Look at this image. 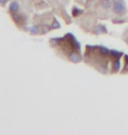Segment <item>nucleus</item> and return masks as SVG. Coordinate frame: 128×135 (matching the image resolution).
I'll return each instance as SVG.
<instances>
[{
    "instance_id": "obj_1",
    "label": "nucleus",
    "mask_w": 128,
    "mask_h": 135,
    "mask_svg": "<svg viewBox=\"0 0 128 135\" xmlns=\"http://www.w3.org/2000/svg\"><path fill=\"white\" fill-rule=\"evenodd\" d=\"M113 12L116 14H123L126 12V7L119 1H114V4H113Z\"/></svg>"
},
{
    "instance_id": "obj_8",
    "label": "nucleus",
    "mask_w": 128,
    "mask_h": 135,
    "mask_svg": "<svg viewBox=\"0 0 128 135\" xmlns=\"http://www.w3.org/2000/svg\"><path fill=\"white\" fill-rule=\"evenodd\" d=\"M8 0H0V5L2 6H5V5L7 4Z\"/></svg>"
},
{
    "instance_id": "obj_5",
    "label": "nucleus",
    "mask_w": 128,
    "mask_h": 135,
    "mask_svg": "<svg viewBox=\"0 0 128 135\" xmlns=\"http://www.w3.org/2000/svg\"><path fill=\"white\" fill-rule=\"evenodd\" d=\"M101 5H102V6L105 9H109V8H111V3L110 0H103L102 3H101Z\"/></svg>"
},
{
    "instance_id": "obj_6",
    "label": "nucleus",
    "mask_w": 128,
    "mask_h": 135,
    "mask_svg": "<svg viewBox=\"0 0 128 135\" xmlns=\"http://www.w3.org/2000/svg\"><path fill=\"white\" fill-rule=\"evenodd\" d=\"M50 28H51V27H50L49 26H47V25H45V26H43L41 33H42V34H44V33H47L49 30H50Z\"/></svg>"
},
{
    "instance_id": "obj_4",
    "label": "nucleus",
    "mask_w": 128,
    "mask_h": 135,
    "mask_svg": "<svg viewBox=\"0 0 128 135\" xmlns=\"http://www.w3.org/2000/svg\"><path fill=\"white\" fill-rule=\"evenodd\" d=\"M30 33H31V35H37L40 33V27L39 26H33L30 28Z\"/></svg>"
},
{
    "instance_id": "obj_3",
    "label": "nucleus",
    "mask_w": 128,
    "mask_h": 135,
    "mask_svg": "<svg viewBox=\"0 0 128 135\" xmlns=\"http://www.w3.org/2000/svg\"><path fill=\"white\" fill-rule=\"evenodd\" d=\"M19 10V5L17 1H13L10 4V6H9V11L10 12L12 13H16L18 12V11Z\"/></svg>"
},
{
    "instance_id": "obj_7",
    "label": "nucleus",
    "mask_w": 128,
    "mask_h": 135,
    "mask_svg": "<svg viewBox=\"0 0 128 135\" xmlns=\"http://www.w3.org/2000/svg\"><path fill=\"white\" fill-rule=\"evenodd\" d=\"M51 28L52 29H56V28H60V25L59 23L57 22L55 19L54 20V23L52 24V26H51Z\"/></svg>"
},
{
    "instance_id": "obj_9",
    "label": "nucleus",
    "mask_w": 128,
    "mask_h": 135,
    "mask_svg": "<svg viewBox=\"0 0 128 135\" xmlns=\"http://www.w3.org/2000/svg\"><path fill=\"white\" fill-rule=\"evenodd\" d=\"M126 42H127V43H128V39H127V40H126Z\"/></svg>"
},
{
    "instance_id": "obj_2",
    "label": "nucleus",
    "mask_w": 128,
    "mask_h": 135,
    "mask_svg": "<svg viewBox=\"0 0 128 135\" xmlns=\"http://www.w3.org/2000/svg\"><path fill=\"white\" fill-rule=\"evenodd\" d=\"M12 18L14 20L16 24L20 23V24H25V20H26V18H25V15H19L18 13H12Z\"/></svg>"
},
{
    "instance_id": "obj_10",
    "label": "nucleus",
    "mask_w": 128,
    "mask_h": 135,
    "mask_svg": "<svg viewBox=\"0 0 128 135\" xmlns=\"http://www.w3.org/2000/svg\"><path fill=\"white\" fill-rule=\"evenodd\" d=\"M90 1H93V0H90Z\"/></svg>"
}]
</instances>
